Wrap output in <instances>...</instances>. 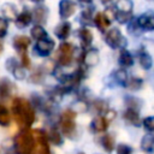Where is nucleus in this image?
Here are the masks:
<instances>
[{
  "label": "nucleus",
  "mask_w": 154,
  "mask_h": 154,
  "mask_svg": "<svg viewBox=\"0 0 154 154\" xmlns=\"http://www.w3.org/2000/svg\"><path fill=\"white\" fill-rule=\"evenodd\" d=\"M108 128V122L105 119L103 116H97L93 119L91 124H90V129L94 132H103L106 129Z\"/></svg>",
  "instance_id": "4468645a"
},
{
  "label": "nucleus",
  "mask_w": 154,
  "mask_h": 154,
  "mask_svg": "<svg viewBox=\"0 0 154 154\" xmlns=\"http://www.w3.org/2000/svg\"><path fill=\"white\" fill-rule=\"evenodd\" d=\"M12 91H13V84L11 83V81L7 78L2 79L0 83V96L2 99H7L11 96Z\"/></svg>",
  "instance_id": "412c9836"
},
{
  "label": "nucleus",
  "mask_w": 154,
  "mask_h": 154,
  "mask_svg": "<svg viewBox=\"0 0 154 154\" xmlns=\"http://www.w3.org/2000/svg\"><path fill=\"white\" fill-rule=\"evenodd\" d=\"M131 153H132L131 147L125 143H120L117 147V154H131Z\"/></svg>",
  "instance_id": "c9c22d12"
},
{
  "label": "nucleus",
  "mask_w": 154,
  "mask_h": 154,
  "mask_svg": "<svg viewBox=\"0 0 154 154\" xmlns=\"http://www.w3.org/2000/svg\"><path fill=\"white\" fill-rule=\"evenodd\" d=\"M47 138L49 140L51 143H53L54 146H60L63 143V137H61V132L59 130H57L55 128H53L49 132V135L47 136Z\"/></svg>",
  "instance_id": "a878e982"
},
{
  "label": "nucleus",
  "mask_w": 154,
  "mask_h": 154,
  "mask_svg": "<svg viewBox=\"0 0 154 154\" xmlns=\"http://www.w3.org/2000/svg\"><path fill=\"white\" fill-rule=\"evenodd\" d=\"M18 65H19V64L17 63V60H16L14 58H10V59L6 60V69H7L10 72H12Z\"/></svg>",
  "instance_id": "58836bf2"
},
{
  "label": "nucleus",
  "mask_w": 154,
  "mask_h": 154,
  "mask_svg": "<svg viewBox=\"0 0 154 154\" xmlns=\"http://www.w3.org/2000/svg\"><path fill=\"white\" fill-rule=\"evenodd\" d=\"M143 84V81L137 78V77H130L126 82V88H129L130 90H138Z\"/></svg>",
  "instance_id": "cd10ccee"
},
{
  "label": "nucleus",
  "mask_w": 154,
  "mask_h": 154,
  "mask_svg": "<svg viewBox=\"0 0 154 154\" xmlns=\"http://www.w3.org/2000/svg\"><path fill=\"white\" fill-rule=\"evenodd\" d=\"M143 126H144L146 130L153 131V130H154V116L144 118V119H143Z\"/></svg>",
  "instance_id": "f704fd0d"
},
{
  "label": "nucleus",
  "mask_w": 154,
  "mask_h": 154,
  "mask_svg": "<svg viewBox=\"0 0 154 154\" xmlns=\"http://www.w3.org/2000/svg\"><path fill=\"white\" fill-rule=\"evenodd\" d=\"M78 36H79V40H81V43H82L83 48H88L91 45V42H93V34L90 32L89 29L81 28L78 30Z\"/></svg>",
  "instance_id": "a211bd4d"
},
{
  "label": "nucleus",
  "mask_w": 154,
  "mask_h": 154,
  "mask_svg": "<svg viewBox=\"0 0 154 154\" xmlns=\"http://www.w3.org/2000/svg\"><path fill=\"white\" fill-rule=\"evenodd\" d=\"M105 41L106 43L113 48V49H117V48H125L126 46V40L125 37L123 36V34L120 32L119 29L117 28H112L109 29L106 35H105Z\"/></svg>",
  "instance_id": "39448f33"
},
{
  "label": "nucleus",
  "mask_w": 154,
  "mask_h": 154,
  "mask_svg": "<svg viewBox=\"0 0 154 154\" xmlns=\"http://www.w3.org/2000/svg\"><path fill=\"white\" fill-rule=\"evenodd\" d=\"M70 32H71V24H70L69 22H66V20L60 22V23L55 26V29H54L55 36H57L58 38H60V40L67 38L69 35H70Z\"/></svg>",
  "instance_id": "f8f14e48"
},
{
  "label": "nucleus",
  "mask_w": 154,
  "mask_h": 154,
  "mask_svg": "<svg viewBox=\"0 0 154 154\" xmlns=\"http://www.w3.org/2000/svg\"><path fill=\"white\" fill-rule=\"evenodd\" d=\"M1 13L5 17V19H8V20H16V18L18 16L17 7L11 2H6L1 6Z\"/></svg>",
  "instance_id": "2eb2a0df"
},
{
  "label": "nucleus",
  "mask_w": 154,
  "mask_h": 154,
  "mask_svg": "<svg viewBox=\"0 0 154 154\" xmlns=\"http://www.w3.org/2000/svg\"><path fill=\"white\" fill-rule=\"evenodd\" d=\"M118 63L122 67H129L134 64V58L132 55L130 54V52H128L126 49H123L119 54V58H118Z\"/></svg>",
  "instance_id": "4be33fe9"
},
{
  "label": "nucleus",
  "mask_w": 154,
  "mask_h": 154,
  "mask_svg": "<svg viewBox=\"0 0 154 154\" xmlns=\"http://www.w3.org/2000/svg\"><path fill=\"white\" fill-rule=\"evenodd\" d=\"M82 4H89V2H91V0H79Z\"/></svg>",
  "instance_id": "79ce46f5"
},
{
  "label": "nucleus",
  "mask_w": 154,
  "mask_h": 154,
  "mask_svg": "<svg viewBox=\"0 0 154 154\" xmlns=\"http://www.w3.org/2000/svg\"><path fill=\"white\" fill-rule=\"evenodd\" d=\"M11 122V116H10V112L4 107V106H0V125L2 126H7Z\"/></svg>",
  "instance_id": "c85d7f7f"
},
{
  "label": "nucleus",
  "mask_w": 154,
  "mask_h": 154,
  "mask_svg": "<svg viewBox=\"0 0 154 154\" xmlns=\"http://www.w3.org/2000/svg\"><path fill=\"white\" fill-rule=\"evenodd\" d=\"M136 24L142 30L153 31L154 30V13L153 12H144V13H142L137 18Z\"/></svg>",
  "instance_id": "6e6552de"
},
{
  "label": "nucleus",
  "mask_w": 154,
  "mask_h": 154,
  "mask_svg": "<svg viewBox=\"0 0 154 154\" xmlns=\"http://www.w3.org/2000/svg\"><path fill=\"white\" fill-rule=\"evenodd\" d=\"M76 113L72 109H65L60 116V132L67 137H72L76 131V123H75Z\"/></svg>",
  "instance_id": "7ed1b4c3"
},
{
  "label": "nucleus",
  "mask_w": 154,
  "mask_h": 154,
  "mask_svg": "<svg viewBox=\"0 0 154 154\" xmlns=\"http://www.w3.org/2000/svg\"><path fill=\"white\" fill-rule=\"evenodd\" d=\"M2 52V43H1V41H0V53Z\"/></svg>",
  "instance_id": "37998d69"
},
{
  "label": "nucleus",
  "mask_w": 154,
  "mask_h": 154,
  "mask_svg": "<svg viewBox=\"0 0 154 154\" xmlns=\"http://www.w3.org/2000/svg\"><path fill=\"white\" fill-rule=\"evenodd\" d=\"M79 19H81V23H82L83 25H89V24H91V19H93V17H91V10L87 8V10H84V11H82V13H81V16H79Z\"/></svg>",
  "instance_id": "c756f323"
},
{
  "label": "nucleus",
  "mask_w": 154,
  "mask_h": 154,
  "mask_svg": "<svg viewBox=\"0 0 154 154\" xmlns=\"http://www.w3.org/2000/svg\"><path fill=\"white\" fill-rule=\"evenodd\" d=\"M71 109H72L75 113H77V112H85V111L88 109V105H87L85 101L79 100V101H77V102L73 103V106H72Z\"/></svg>",
  "instance_id": "2f4dec72"
},
{
  "label": "nucleus",
  "mask_w": 154,
  "mask_h": 154,
  "mask_svg": "<svg viewBox=\"0 0 154 154\" xmlns=\"http://www.w3.org/2000/svg\"><path fill=\"white\" fill-rule=\"evenodd\" d=\"M113 78H114V81H116L118 84L125 87V85H126V82H128V79H129V76H128V73H126V71H125L124 69H119V70H117V71L113 73Z\"/></svg>",
  "instance_id": "393cba45"
},
{
  "label": "nucleus",
  "mask_w": 154,
  "mask_h": 154,
  "mask_svg": "<svg viewBox=\"0 0 154 154\" xmlns=\"http://www.w3.org/2000/svg\"><path fill=\"white\" fill-rule=\"evenodd\" d=\"M42 79H43V75H42L40 71L34 72V73L31 75V78H30V81L34 82V83H40Z\"/></svg>",
  "instance_id": "ea45409f"
},
{
  "label": "nucleus",
  "mask_w": 154,
  "mask_h": 154,
  "mask_svg": "<svg viewBox=\"0 0 154 154\" xmlns=\"http://www.w3.org/2000/svg\"><path fill=\"white\" fill-rule=\"evenodd\" d=\"M7 29H8V23L5 18L0 17V38L5 37V35L7 34Z\"/></svg>",
  "instance_id": "e433bc0d"
},
{
  "label": "nucleus",
  "mask_w": 154,
  "mask_h": 154,
  "mask_svg": "<svg viewBox=\"0 0 154 154\" xmlns=\"http://www.w3.org/2000/svg\"><path fill=\"white\" fill-rule=\"evenodd\" d=\"M35 141L29 130H22L14 137V150L17 154H32Z\"/></svg>",
  "instance_id": "f03ea898"
},
{
  "label": "nucleus",
  "mask_w": 154,
  "mask_h": 154,
  "mask_svg": "<svg viewBox=\"0 0 154 154\" xmlns=\"http://www.w3.org/2000/svg\"><path fill=\"white\" fill-rule=\"evenodd\" d=\"M75 48L69 42H63L57 52V61L60 66H69L73 59Z\"/></svg>",
  "instance_id": "20e7f679"
},
{
  "label": "nucleus",
  "mask_w": 154,
  "mask_h": 154,
  "mask_svg": "<svg viewBox=\"0 0 154 154\" xmlns=\"http://www.w3.org/2000/svg\"><path fill=\"white\" fill-rule=\"evenodd\" d=\"M94 23L95 25L97 26V29L102 32L106 31V29H108L109 24H111V18L106 16V13H102V12H99L96 13V16L94 17Z\"/></svg>",
  "instance_id": "ddd939ff"
},
{
  "label": "nucleus",
  "mask_w": 154,
  "mask_h": 154,
  "mask_svg": "<svg viewBox=\"0 0 154 154\" xmlns=\"http://www.w3.org/2000/svg\"><path fill=\"white\" fill-rule=\"evenodd\" d=\"M103 117H105V119L109 123V122H112V120L116 118V111H113V109H107Z\"/></svg>",
  "instance_id": "a19ab883"
},
{
  "label": "nucleus",
  "mask_w": 154,
  "mask_h": 154,
  "mask_svg": "<svg viewBox=\"0 0 154 154\" xmlns=\"http://www.w3.org/2000/svg\"><path fill=\"white\" fill-rule=\"evenodd\" d=\"M124 119L134 126H140V114H138V111L136 109L128 108L124 112Z\"/></svg>",
  "instance_id": "6ab92c4d"
},
{
  "label": "nucleus",
  "mask_w": 154,
  "mask_h": 154,
  "mask_svg": "<svg viewBox=\"0 0 154 154\" xmlns=\"http://www.w3.org/2000/svg\"><path fill=\"white\" fill-rule=\"evenodd\" d=\"M116 18L117 20L120 23V24H125L131 20V17H132V13H128V12H118L116 11Z\"/></svg>",
  "instance_id": "7c9ffc66"
},
{
  "label": "nucleus",
  "mask_w": 154,
  "mask_h": 154,
  "mask_svg": "<svg viewBox=\"0 0 154 154\" xmlns=\"http://www.w3.org/2000/svg\"><path fill=\"white\" fill-rule=\"evenodd\" d=\"M12 45L16 48V51L18 52V54L22 55V54L28 53V47L30 46V38L24 35H17L13 37Z\"/></svg>",
  "instance_id": "1a4fd4ad"
},
{
  "label": "nucleus",
  "mask_w": 154,
  "mask_h": 154,
  "mask_svg": "<svg viewBox=\"0 0 154 154\" xmlns=\"http://www.w3.org/2000/svg\"><path fill=\"white\" fill-rule=\"evenodd\" d=\"M101 146L107 153H112L114 149V138L112 135H103L101 137Z\"/></svg>",
  "instance_id": "b1692460"
},
{
  "label": "nucleus",
  "mask_w": 154,
  "mask_h": 154,
  "mask_svg": "<svg viewBox=\"0 0 154 154\" xmlns=\"http://www.w3.org/2000/svg\"><path fill=\"white\" fill-rule=\"evenodd\" d=\"M30 35H31V37L35 38L36 41L43 40V38H47V37H48V36H47V31L45 30V28H43L42 25H37V24L31 28Z\"/></svg>",
  "instance_id": "5701e85b"
},
{
  "label": "nucleus",
  "mask_w": 154,
  "mask_h": 154,
  "mask_svg": "<svg viewBox=\"0 0 154 154\" xmlns=\"http://www.w3.org/2000/svg\"><path fill=\"white\" fill-rule=\"evenodd\" d=\"M31 20H32V16H31V13L29 12V11H23L22 13H19L18 16H17V18H16V25H17V28H19V29H24V28H26L30 23H31Z\"/></svg>",
  "instance_id": "f3484780"
},
{
  "label": "nucleus",
  "mask_w": 154,
  "mask_h": 154,
  "mask_svg": "<svg viewBox=\"0 0 154 154\" xmlns=\"http://www.w3.org/2000/svg\"><path fill=\"white\" fill-rule=\"evenodd\" d=\"M126 103H128V108H132V109H138L140 107V102H138V99H135V97H126Z\"/></svg>",
  "instance_id": "4c0bfd02"
},
{
  "label": "nucleus",
  "mask_w": 154,
  "mask_h": 154,
  "mask_svg": "<svg viewBox=\"0 0 154 154\" xmlns=\"http://www.w3.org/2000/svg\"><path fill=\"white\" fill-rule=\"evenodd\" d=\"M13 76H14V78L16 79H19V81H22V79H24L25 78V70H24V67H22V65H18L12 72H11Z\"/></svg>",
  "instance_id": "72a5a7b5"
},
{
  "label": "nucleus",
  "mask_w": 154,
  "mask_h": 154,
  "mask_svg": "<svg viewBox=\"0 0 154 154\" xmlns=\"http://www.w3.org/2000/svg\"><path fill=\"white\" fill-rule=\"evenodd\" d=\"M31 1H34V2H41V1H43V0H31Z\"/></svg>",
  "instance_id": "c03bdc74"
},
{
  "label": "nucleus",
  "mask_w": 154,
  "mask_h": 154,
  "mask_svg": "<svg viewBox=\"0 0 154 154\" xmlns=\"http://www.w3.org/2000/svg\"><path fill=\"white\" fill-rule=\"evenodd\" d=\"M12 114L14 122L20 128H28L35 122V111L32 105L23 97H14L12 101Z\"/></svg>",
  "instance_id": "f257e3e1"
},
{
  "label": "nucleus",
  "mask_w": 154,
  "mask_h": 154,
  "mask_svg": "<svg viewBox=\"0 0 154 154\" xmlns=\"http://www.w3.org/2000/svg\"><path fill=\"white\" fill-rule=\"evenodd\" d=\"M138 63L143 70H149L153 66V59H152L150 54L147 53L146 51H141L138 53Z\"/></svg>",
  "instance_id": "aec40b11"
},
{
  "label": "nucleus",
  "mask_w": 154,
  "mask_h": 154,
  "mask_svg": "<svg viewBox=\"0 0 154 154\" xmlns=\"http://www.w3.org/2000/svg\"><path fill=\"white\" fill-rule=\"evenodd\" d=\"M78 154H84V153H82V152H81V153H78Z\"/></svg>",
  "instance_id": "a18cd8bd"
},
{
  "label": "nucleus",
  "mask_w": 154,
  "mask_h": 154,
  "mask_svg": "<svg viewBox=\"0 0 154 154\" xmlns=\"http://www.w3.org/2000/svg\"><path fill=\"white\" fill-rule=\"evenodd\" d=\"M100 60V55H99V51L95 48H89L84 55H83V64L87 67H93L95 65L99 64Z\"/></svg>",
  "instance_id": "9d476101"
},
{
  "label": "nucleus",
  "mask_w": 154,
  "mask_h": 154,
  "mask_svg": "<svg viewBox=\"0 0 154 154\" xmlns=\"http://www.w3.org/2000/svg\"><path fill=\"white\" fill-rule=\"evenodd\" d=\"M141 149L144 153L154 154V136L152 134H147L141 140Z\"/></svg>",
  "instance_id": "dca6fc26"
},
{
  "label": "nucleus",
  "mask_w": 154,
  "mask_h": 154,
  "mask_svg": "<svg viewBox=\"0 0 154 154\" xmlns=\"http://www.w3.org/2000/svg\"><path fill=\"white\" fill-rule=\"evenodd\" d=\"M93 107H94V109L97 113H102V112H106L107 111V103L103 100H96V101H94Z\"/></svg>",
  "instance_id": "473e14b6"
},
{
  "label": "nucleus",
  "mask_w": 154,
  "mask_h": 154,
  "mask_svg": "<svg viewBox=\"0 0 154 154\" xmlns=\"http://www.w3.org/2000/svg\"><path fill=\"white\" fill-rule=\"evenodd\" d=\"M116 8L118 12L132 13V1L131 0H119L116 4Z\"/></svg>",
  "instance_id": "bb28decb"
},
{
  "label": "nucleus",
  "mask_w": 154,
  "mask_h": 154,
  "mask_svg": "<svg viewBox=\"0 0 154 154\" xmlns=\"http://www.w3.org/2000/svg\"><path fill=\"white\" fill-rule=\"evenodd\" d=\"M54 41L51 40V38H43V40H38L36 41L35 46H34V49H35V53L40 57H48L53 49H54Z\"/></svg>",
  "instance_id": "423d86ee"
},
{
  "label": "nucleus",
  "mask_w": 154,
  "mask_h": 154,
  "mask_svg": "<svg viewBox=\"0 0 154 154\" xmlns=\"http://www.w3.org/2000/svg\"><path fill=\"white\" fill-rule=\"evenodd\" d=\"M31 16H32V19L37 23V25L45 24L47 22V18H48V8L43 5H38L34 8Z\"/></svg>",
  "instance_id": "9b49d317"
},
{
  "label": "nucleus",
  "mask_w": 154,
  "mask_h": 154,
  "mask_svg": "<svg viewBox=\"0 0 154 154\" xmlns=\"http://www.w3.org/2000/svg\"><path fill=\"white\" fill-rule=\"evenodd\" d=\"M77 10V5L72 0H60L59 1V14L61 19L70 18Z\"/></svg>",
  "instance_id": "0eeeda50"
}]
</instances>
